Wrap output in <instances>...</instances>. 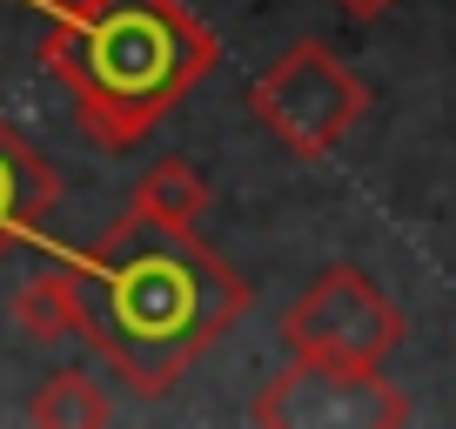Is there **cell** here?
Masks as SVG:
<instances>
[{
    "label": "cell",
    "mask_w": 456,
    "mask_h": 429,
    "mask_svg": "<svg viewBox=\"0 0 456 429\" xmlns=\"http://www.w3.org/2000/svg\"><path fill=\"white\" fill-rule=\"evenodd\" d=\"M81 288V336L134 396H168L248 315V282L201 235H161L121 214L101 242H47Z\"/></svg>",
    "instance_id": "1"
},
{
    "label": "cell",
    "mask_w": 456,
    "mask_h": 429,
    "mask_svg": "<svg viewBox=\"0 0 456 429\" xmlns=\"http://www.w3.org/2000/svg\"><path fill=\"white\" fill-rule=\"evenodd\" d=\"M222 41L188 0H101L74 20H47L41 68L68 87L94 148L128 155L208 81Z\"/></svg>",
    "instance_id": "2"
},
{
    "label": "cell",
    "mask_w": 456,
    "mask_h": 429,
    "mask_svg": "<svg viewBox=\"0 0 456 429\" xmlns=\"http://www.w3.org/2000/svg\"><path fill=\"white\" fill-rule=\"evenodd\" d=\"M248 115L296 161H329L356 134V121L370 115V87L336 47L296 41L248 81Z\"/></svg>",
    "instance_id": "3"
},
{
    "label": "cell",
    "mask_w": 456,
    "mask_h": 429,
    "mask_svg": "<svg viewBox=\"0 0 456 429\" xmlns=\"http://www.w3.org/2000/svg\"><path fill=\"white\" fill-rule=\"evenodd\" d=\"M410 336V315L362 275L356 262L322 269L296 302L282 309V349L309 362H349V369H383Z\"/></svg>",
    "instance_id": "4"
},
{
    "label": "cell",
    "mask_w": 456,
    "mask_h": 429,
    "mask_svg": "<svg viewBox=\"0 0 456 429\" xmlns=\"http://www.w3.org/2000/svg\"><path fill=\"white\" fill-rule=\"evenodd\" d=\"M248 416L262 429H403L410 423V396L383 369L289 356V369L262 383Z\"/></svg>",
    "instance_id": "5"
},
{
    "label": "cell",
    "mask_w": 456,
    "mask_h": 429,
    "mask_svg": "<svg viewBox=\"0 0 456 429\" xmlns=\"http://www.w3.org/2000/svg\"><path fill=\"white\" fill-rule=\"evenodd\" d=\"M54 208H61V168L0 115V255L14 242L41 248Z\"/></svg>",
    "instance_id": "6"
},
{
    "label": "cell",
    "mask_w": 456,
    "mask_h": 429,
    "mask_svg": "<svg viewBox=\"0 0 456 429\" xmlns=\"http://www.w3.org/2000/svg\"><path fill=\"white\" fill-rule=\"evenodd\" d=\"M128 214L148 222V229H161V235H195V222L208 214V174H201L195 161H182V155L155 161V168H142V182L128 188Z\"/></svg>",
    "instance_id": "7"
},
{
    "label": "cell",
    "mask_w": 456,
    "mask_h": 429,
    "mask_svg": "<svg viewBox=\"0 0 456 429\" xmlns=\"http://www.w3.org/2000/svg\"><path fill=\"white\" fill-rule=\"evenodd\" d=\"M7 309H14V329L28 336V343H41V349L81 336V288H74V269L54 255V248H47V262L14 288Z\"/></svg>",
    "instance_id": "8"
},
{
    "label": "cell",
    "mask_w": 456,
    "mask_h": 429,
    "mask_svg": "<svg viewBox=\"0 0 456 429\" xmlns=\"http://www.w3.org/2000/svg\"><path fill=\"white\" fill-rule=\"evenodd\" d=\"M28 423H41V429H101V423H114V396L87 369H54L34 389Z\"/></svg>",
    "instance_id": "9"
},
{
    "label": "cell",
    "mask_w": 456,
    "mask_h": 429,
    "mask_svg": "<svg viewBox=\"0 0 456 429\" xmlns=\"http://www.w3.org/2000/svg\"><path fill=\"white\" fill-rule=\"evenodd\" d=\"M20 7H41L47 20H74V14H87V7H101V0H20Z\"/></svg>",
    "instance_id": "10"
},
{
    "label": "cell",
    "mask_w": 456,
    "mask_h": 429,
    "mask_svg": "<svg viewBox=\"0 0 456 429\" xmlns=\"http://www.w3.org/2000/svg\"><path fill=\"white\" fill-rule=\"evenodd\" d=\"M336 7H349V14L370 20V14H383V7H396V0H336Z\"/></svg>",
    "instance_id": "11"
}]
</instances>
